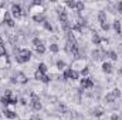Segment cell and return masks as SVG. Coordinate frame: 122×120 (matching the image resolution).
<instances>
[{"mask_svg":"<svg viewBox=\"0 0 122 120\" xmlns=\"http://www.w3.org/2000/svg\"><path fill=\"white\" fill-rule=\"evenodd\" d=\"M14 52V60L17 64H27L29 61H31L33 58V52H31L29 48H20V47H14L13 50Z\"/></svg>","mask_w":122,"mask_h":120,"instance_id":"cell-1","label":"cell"},{"mask_svg":"<svg viewBox=\"0 0 122 120\" xmlns=\"http://www.w3.org/2000/svg\"><path fill=\"white\" fill-rule=\"evenodd\" d=\"M94 86H95V82H94V79L90 78V76L80 79V88L82 90H91V89H94Z\"/></svg>","mask_w":122,"mask_h":120,"instance_id":"cell-2","label":"cell"},{"mask_svg":"<svg viewBox=\"0 0 122 120\" xmlns=\"http://www.w3.org/2000/svg\"><path fill=\"white\" fill-rule=\"evenodd\" d=\"M88 66V64H87V60H72L71 62V65H70V68L72 69V71H77V72H81L84 68H87Z\"/></svg>","mask_w":122,"mask_h":120,"instance_id":"cell-3","label":"cell"},{"mask_svg":"<svg viewBox=\"0 0 122 120\" xmlns=\"http://www.w3.org/2000/svg\"><path fill=\"white\" fill-rule=\"evenodd\" d=\"M13 76L16 78L17 85H27V82H29V76H27L24 72H21V71L14 72V74H13Z\"/></svg>","mask_w":122,"mask_h":120,"instance_id":"cell-4","label":"cell"},{"mask_svg":"<svg viewBox=\"0 0 122 120\" xmlns=\"http://www.w3.org/2000/svg\"><path fill=\"white\" fill-rule=\"evenodd\" d=\"M3 115H4V117H7L9 120H16L19 117V115L16 113V110L13 109V106H9V107L3 109Z\"/></svg>","mask_w":122,"mask_h":120,"instance_id":"cell-5","label":"cell"},{"mask_svg":"<svg viewBox=\"0 0 122 120\" xmlns=\"http://www.w3.org/2000/svg\"><path fill=\"white\" fill-rule=\"evenodd\" d=\"M101 68H102V72H104L105 75H111V74L114 72V65H112L109 61H105V62H102Z\"/></svg>","mask_w":122,"mask_h":120,"instance_id":"cell-6","label":"cell"},{"mask_svg":"<svg viewBox=\"0 0 122 120\" xmlns=\"http://www.w3.org/2000/svg\"><path fill=\"white\" fill-rule=\"evenodd\" d=\"M31 107V110L33 112H36V113H38L41 109H43V103H41V99L40 100H33V102H30V105H29Z\"/></svg>","mask_w":122,"mask_h":120,"instance_id":"cell-7","label":"cell"},{"mask_svg":"<svg viewBox=\"0 0 122 120\" xmlns=\"http://www.w3.org/2000/svg\"><path fill=\"white\" fill-rule=\"evenodd\" d=\"M104 113H105V110H104V107H101V106H97V107H92L91 109V115L94 117H102Z\"/></svg>","mask_w":122,"mask_h":120,"instance_id":"cell-8","label":"cell"},{"mask_svg":"<svg viewBox=\"0 0 122 120\" xmlns=\"http://www.w3.org/2000/svg\"><path fill=\"white\" fill-rule=\"evenodd\" d=\"M31 20H33L34 23H37V24H43V23L47 20V16H46V13H43V14H36V16H31Z\"/></svg>","mask_w":122,"mask_h":120,"instance_id":"cell-9","label":"cell"},{"mask_svg":"<svg viewBox=\"0 0 122 120\" xmlns=\"http://www.w3.org/2000/svg\"><path fill=\"white\" fill-rule=\"evenodd\" d=\"M111 28H114V31H115V34H117V35H121V34H122V23L119 21V20H114V23H112Z\"/></svg>","mask_w":122,"mask_h":120,"instance_id":"cell-10","label":"cell"},{"mask_svg":"<svg viewBox=\"0 0 122 120\" xmlns=\"http://www.w3.org/2000/svg\"><path fill=\"white\" fill-rule=\"evenodd\" d=\"M97 20H98V23H99V24L107 23V20H108V14H107V11L99 10V11H98V16H97Z\"/></svg>","mask_w":122,"mask_h":120,"instance_id":"cell-11","label":"cell"},{"mask_svg":"<svg viewBox=\"0 0 122 120\" xmlns=\"http://www.w3.org/2000/svg\"><path fill=\"white\" fill-rule=\"evenodd\" d=\"M104 102H105L107 105H114V103L117 102V97H115L111 92H108V93L104 96Z\"/></svg>","mask_w":122,"mask_h":120,"instance_id":"cell-12","label":"cell"},{"mask_svg":"<svg viewBox=\"0 0 122 120\" xmlns=\"http://www.w3.org/2000/svg\"><path fill=\"white\" fill-rule=\"evenodd\" d=\"M101 35L98 34V32H95V31H92L91 32V42L94 45H101Z\"/></svg>","mask_w":122,"mask_h":120,"instance_id":"cell-13","label":"cell"},{"mask_svg":"<svg viewBox=\"0 0 122 120\" xmlns=\"http://www.w3.org/2000/svg\"><path fill=\"white\" fill-rule=\"evenodd\" d=\"M48 50H50V52H53V54H58L61 50L60 44L58 42H51V44H48Z\"/></svg>","mask_w":122,"mask_h":120,"instance_id":"cell-14","label":"cell"},{"mask_svg":"<svg viewBox=\"0 0 122 120\" xmlns=\"http://www.w3.org/2000/svg\"><path fill=\"white\" fill-rule=\"evenodd\" d=\"M36 69H37L38 72H41V74H47V72H48V66H47L46 62H38L37 66H36Z\"/></svg>","mask_w":122,"mask_h":120,"instance_id":"cell-15","label":"cell"},{"mask_svg":"<svg viewBox=\"0 0 122 120\" xmlns=\"http://www.w3.org/2000/svg\"><path fill=\"white\" fill-rule=\"evenodd\" d=\"M56 68H57L60 72H62L65 68H68V65L65 64V61H64V60H57V61H56Z\"/></svg>","mask_w":122,"mask_h":120,"instance_id":"cell-16","label":"cell"},{"mask_svg":"<svg viewBox=\"0 0 122 120\" xmlns=\"http://www.w3.org/2000/svg\"><path fill=\"white\" fill-rule=\"evenodd\" d=\"M34 50H36V52H37L38 55H44V54H46V51H47V47H46V44L43 42V44H40V45L34 47Z\"/></svg>","mask_w":122,"mask_h":120,"instance_id":"cell-17","label":"cell"},{"mask_svg":"<svg viewBox=\"0 0 122 120\" xmlns=\"http://www.w3.org/2000/svg\"><path fill=\"white\" fill-rule=\"evenodd\" d=\"M41 26H43V28H44L46 31H48V32H54V27H53V24L48 21V18H47V20H46Z\"/></svg>","mask_w":122,"mask_h":120,"instance_id":"cell-18","label":"cell"},{"mask_svg":"<svg viewBox=\"0 0 122 120\" xmlns=\"http://www.w3.org/2000/svg\"><path fill=\"white\" fill-rule=\"evenodd\" d=\"M108 58L112 61H118L119 60V55H118V52L115 50H108Z\"/></svg>","mask_w":122,"mask_h":120,"instance_id":"cell-19","label":"cell"},{"mask_svg":"<svg viewBox=\"0 0 122 120\" xmlns=\"http://www.w3.org/2000/svg\"><path fill=\"white\" fill-rule=\"evenodd\" d=\"M0 103H1V106L6 109V107H9L10 106V97H7V96H0Z\"/></svg>","mask_w":122,"mask_h":120,"instance_id":"cell-20","label":"cell"},{"mask_svg":"<svg viewBox=\"0 0 122 120\" xmlns=\"http://www.w3.org/2000/svg\"><path fill=\"white\" fill-rule=\"evenodd\" d=\"M65 6L71 10V11H75V7H77V1H71V0H68V1H65Z\"/></svg>","mask_w":122,"mask_h":120,"instance_id":"cell-21","label":"cell"},{"mask_svg":"<svg viewBox=\"0 0 122 120\" xmlns=\"http://www.w3.org/2000/svg\"><path fill=\"white\" fill-rule=\"evenodd\" d=\"M44 75H46V74H41V72H38L37 69L34 71V79H36L37 82H41V81H43V76H44Z\"/></svg>","mask_w":122,"mask_h":120,"instance_id":"cell-22","label":"cell"},{"mask_svg":"<svg viewBox=\"0 0 122 120\" xmlns=\"http://www.w3.org/2000/svg\"><path fill=\"white\" fill-rule=\"evenodd\" d=\"M80 76H81V75H80V72L72 71V72H71V76H70V81H72V82H74V81H78V79H80Z\"/></svg>","mask_w":122,"mask_h":120,"instance_id":"cell-23","label":"cell"},{"mask_svg":"<svg viewBox=\"0 0 122 120\" xmlns=\"http://www.w3.org/2000/svg\"><path fill=\"white\" fill-rule=\"evenodd\" d=\"M101 28H102V31H105V32H108V31L111 30V24L107 21V23H102L101 24Z\"/></svg>","mask_w":122,"mask_h":120,"instance_id":"cell-24","label":"cell"},{"mask_svg":"<svg viewBox=\"0 0 122 120\" xmlns=\"http://www.w3.org/2000/svg\"><path fill=\"white\" fill-rule=\"evenodd\" d=\"M80 75L82 76V78H87L88 75H90V66H87V68H84L81 72H80Z\"/></svg>","mask_w":122,"mask_h":120,"instance_id":"cell-25","label":"cell"},{"mask_svg":"<svg viewBox=\"0 0 122 120\" xmlns=\"http://www.w3.org/2000/svg\"><path fill=\"white\" fill-rule=\"evenodd\" d=\"M111 93H112L117 99H118V97H121V89H119V88H114V89L111 90Z\"/></svg>","mask_w":122,"mask_h":120,"instance_id":"cell-26","label":"cell"},{"mask_svg":"<svg viewBox=\"0 0 122 120\" xmlns=\"http://www.w3.org/2000/svg\"><path fill=\"white\" fill-rule=\"evenodd\" d=\"M119 119H121V116H119L118 112H112V113L109 115V120H119Z\"/></svg>","mask_w":122,"mask_h":120,"instance_id":"cell-27","label":"cell"},{"mask_svg":"<svg viewBox=\"0 0 122 120\" xmlns=\"http://www.w3.org/2000/svg\"><path fill=\"white\" fill-rule=\"evenodd\" d=\"M41 117L38 116V113H31L30 117H29V120H40Z\"/></svg>","mask_w":122,"mask_h":120,"instance_id":"cell-28","label":"cell"},{"mask_svg":"<svg viewBox=\"0 0 122 120\" xmlns=\"http://www.w3.org/2000/svg\"><path fill=\"white\" fill-rule=\"evenodd\" d=\"M13 95V90L11 89H4V93H3V96H7V97H10Z\"/></svg>","mask_w":122,"mask_h":120,"instance_id":"cell-29","label":"cell"},{"mask_svg":"<svg viewBox=\"0 0 122 120\" xmlns=\"http://www.w3.org/2000/svg\"><path fill=\"white\" fill-rule=\"evenodd\" d=\"M31 4H43V1H41V0H34Z\"/></svg>","mask_w":122,"mask_h":120,"instance_id":"cell-30","label":"cell"},{"mask_svg":"<svg viewBox=\"0 0 122 120\" xmlns=\"http://www.w3.org/2000/svg\"><path fill=\"white\" fill-rule=\"evenodd\" d=\"M118 75L122 76V66H121V68H118Z\"/></svg>","mask_w":122,"mask_h":120,"instance_id":"cell-31","label":"cell"},{"mask_svg":"<svg viewBox=\"0 0 122 120\" xmlns=\"http://www.w3.org/2000/svg\"><path fill=\"white\" fill-rule=\"evenodd\" d=\"M0 81H1V76H0Z\"/></svg>","mask_w":122,"mask_h":120,"instance_id":"cell-32","label":"cell"},{"mask_svg":"<svg viewBox=\"0 0 122 120\" xmlns=\"http://www.w3.org/2000/svg\"><path fill=\"white\" fill-rule=\"evenodd\" d=\"M0 117H1V113H0Z\"/></svg>","mask_w":122,"mask_h":120,"instance_id":"cell-33","label":"cell"},{"mask_svg":"<svg viewBox=\"0 0 122 120\" xmlns=\"http://www.w3.org/2000/svg\"><path fill=\"white\" fill-rule=\"evenodd\" d=\"M40 120H43V119H40Z\"/></svg>","mask_w":122,"mask_h":120,"instance_id":"cell-34","label":"cell"}]
</instances>
